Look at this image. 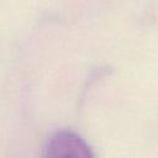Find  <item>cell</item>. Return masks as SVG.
Returning a JSON list of instances; mask_svg holds the SVG:
<instances>
[{"label":"cell","instance_id":"cell-1","mask_svg":"<svg viewBox=\"0 0 158 158\" xmlns=\"http://www.w3.org/2000/svg\"><path fill=\"white\" fill-rule=\"evenodd\" d=\"M46 158H94L89 146L75 133L60 131L54 133L46 149Z\"/></svg>","mask_w":158,"mask_h":158}]
</instances>
